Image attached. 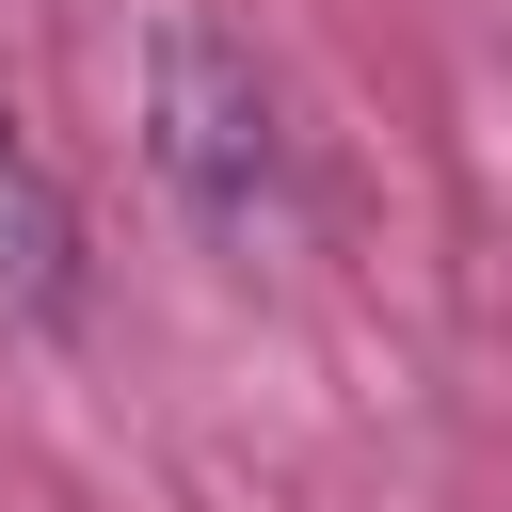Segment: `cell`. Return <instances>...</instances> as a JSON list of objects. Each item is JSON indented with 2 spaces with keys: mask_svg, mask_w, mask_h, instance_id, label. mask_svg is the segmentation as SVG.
<instances>
[{
  "mask_svg": "<svg viewBox=\"0 0 512 512\" xmlns=\"http://www.w3.org/2000/svg\"><path fill=\"white\" fill-rule=\"evenodd\" d=\"M144 112H160V176H176L224 240H256V208L288 192V128H272L256 48H240L224 16H160V48H144Z\"/></svg>",
  "mask_w": 512,
  "mask_h": 512,
  "instance_id": "1",
  "label": "cell"
}]
</instances>
